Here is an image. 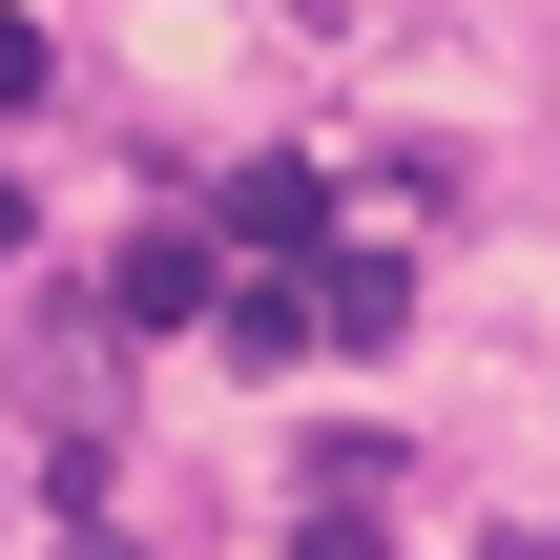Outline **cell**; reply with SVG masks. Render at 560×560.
<instances>
[{"label":"cell","instance_id":"cell-1","mask_svg":"<svg viewBox=\"0 0 560 560\" xmlns=\"http://www.w3.org/2000/svg\"><path fill=\"white\" fill-rule=\"evenodd\" d=\"M208 291H229V249H208V229H145V249L104 270V312H125V332H208Z\"/></svg>","mask_w":560,"mask_h":560},{"label":"cell","instance_id":"cell-3","mask_svg":"<svg viewBox=\"0 0 560 560\" xmlns=\"http://www.w3.org/2000/svg\"><path fill=\"white\" fill-rule=\"evenodd\" d=\"M208 353H229V374H291V353H312V291H291V270H229V291H208Z\"/></svg>","mask_w":560,"mask_h":560},{"label":"cell","instance_id":"cell-5","mask_svg":"<svg viewBox=\"0 0 560 560\" xmlns=\"http://www.w3.org/2000/svg\"><path fill=\"white\" fill-rule=\"evenodd\" d=\"M291 560H395V540H374L353 499H312V540H291Z\"/></svg>","mask_w":560,"mask_h":560},{"label":"cell","instance_id":"cell-6","mask_svg":"<svg viewBox=\"0 0 560 560\" xmlns=\"http://www.w3.org/2000/svg\"><path fill=\"white\" fill-rule=\"evenodd\" d=\"M0 104H42V21H0Z\"/></svg>","mask_w":560,"mask_h":560},{"label":"cell","instance_id":"cell-7","mask_svg":"<svg viewBox=\"0 0 560 560\" xmlns=\"http://www.w3.org/2000/svg\"><path fill=\"white\" fill-rule=\"evenodd\" d=\"M21 229H42V208H21V166H0V270H21Z\"/></svg>","mask_w":560,"mask_h":560},{"label":"cell","instance_id":"cell-2","mask_svg":"<svg viewBox=\"0 0 560 560\" xmlns=\"http://www.w3.org/2000/svg\"><path fill=\"white\" fill-rule=\"evenodd\" d=\"M291 291H312V332H332V353H395V312H416V270H395V249H312Z\"/></svg>","mask_w":560,"mask_h":560},{"label":"cell","instance_id":"cell-4","mask_svg":"<svg viewBox=\"0 0 560 560\" xmlns=\"http://www.w3.org/2000/svg\"><path fill=\"white\" fill-rule=\"evenodd\" d=\"M229 249H291V270H312V249H332V187H312V166H229Z\"/></svg>","mask_w":560,"mask_h":560}]
</instances>
